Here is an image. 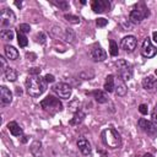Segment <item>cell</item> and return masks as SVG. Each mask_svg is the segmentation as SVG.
Here are the masks:
<instances>
[{
	"label": "cell",
	"instance_id": "6da1fadb",
	"mask_svg": "<svg viewBox=\"0 0 157 157\" xmlns=\"http://www.w3.org/2000/svg\"><path fill=\"white\" fill-rule=\"evenodd\" d=\"M26 88H27V93L31 97H39L47 90V82L44 77H40L39 75L31 76L26 81Z\"/></svg>",
	"mask_w": 157,
	"mask_h": 157
},
{
	"label": "cell",
	"instance_id": "7a4b0ae2",
	"mask_svg": "<svg viewBox=\"0 0 157 157\" xmlns=\"http://www.w3.org/2000/svg\"><path fill=\"white\" fill-rule=\"evenodd\" d=\"M102 142L109 148H118L121 146L120 134L115 129H105L101 134Z\"/></svg>",
	"mask_w": 157,
	"mask_h": 157
},
{
	"label": "cell",
	"instance_id": "3957f363",
	"mask_svg": "<svg viewBox=\"0 0 157 157\" xmlns=\"http://www.w3.org/2000/svg\"><path fill=\"white\" fill-rule=\"evenodd\" d=\"M40 107H42L45 112H49V113H52V114L63 110V104H61V102L59 101V98H55L54 96H48V97H45L43 101H40Z\"/></svg>",
	"mask_w": 157,
	"mask_h": 157
},
{
	"label": "cell",
	"instance_id": "277c9868",
	"mask_svg": "<svg viewBox=\"0 0 157 157\" xmlns=\"http://www.w3.org/2000/svg\"><path fill=\"white\" fill-rule=\"evenodd\" d=\"M148 15H150L148 9L144 4H139V5L135 6L134 10H131V12L129 15V20H130V22L137 25V23L142 22V20L148 17Z\"/></svg>",
	"mask_w": 157,
	"mask_h": 157
},
{
	"label": "cell",
	"instance_id": "5b68a950",
	"mask_svg": "<svg viewBox=\"0 0 157 157\" xmlns=\"http://www.w3.org/2000/svg\"><path fill=\"white\" fill-rule=\"evenodd\" d=\"M117 65V69H118V74H119V77L123 80V81H129L131 80L132 77V66L124 59H120L115 63Z\"/></svg>",
	"mask_w": 157,
	"mask_h": 157
},
{
	"label": "cell",
	"instance_id": "8992f818",
	"mask_svg": "<svg viewBox=\"0 0 157 157\" xmlns=\"http://www.w3.org/2000/svg\"><path fill=\"white\" fill-rule=\"evenodd\" d=\"M16 21V16L13 13V11L9 7H4L1 10V13H0V25H1V28L5 29V27H9L11 25H13Z\"/></svg>",
	"mask_w": 157,
	"mask_h": 157
},
{
	"label": "cell",
	"instance_id": "52a82bcc",
	"mask_svg": "<svg viewBox=\"0 0 157 157\" xmlns=\"http://www.w3.org/2000/svg\"><path fill=\"white\" fill-rule=\"evenodd\" d=\"M139 128L144 132H146L150 137H157V125L153 121L141 118V119H139Z\"/></svg>",
	"mask_w": 157,
	"mask_h": 157
},
{
	"label": "cell",
	"instance_id": "ba28073f",
	"mask_svg": "<svg viewBox=\"0 0 157 157\" xmlns=\"http://www.w3.org/2000/svg\"><path fill=\"white\" fill-rule=\"evenodd\" d=\"M53 91L58 94V97L63 98V99H69L71 97V93H72V90L71 87L65 83V82H59V83H55L53 86Z\"/></svg>",
	"mask_w": 157,
	"mask_h": 157
},
{
	"label": "cell",
	"instance_id": "9c48e42d",
	"mask_svg": "<svg viewBox=\"0 0 157 157\" xmlns=\"http://www.w3.org/2000/svg\"><path fill=\"white\" fill-rule=\"evenodd\" d=\"M141 54L144 58H153L156 54H157V48L152 44L151 42V38H145L144 42H142V45H141Z\"/></svg>",
	"mask_w": 157,
	"mask_h": 157
},
{
	"label": "cell",
	"instance_id": "30bf717a",
	"mask_svg": "<svg viewBox=\"0 0 157 157\" xmlns=\"http://www.w3.org/2000/svg\"><path fill=\"white\" fill-rule=\"evenodd\" d=\"M110 2L108 0H94L92 2V10L96 13H103L105 11H109Z\"/></svg>",
	"mask_w": 157,
	"mask_h": 157
},
{
	"label": "cell",
	"instance_id": "8fae6325",
	"mask_svg": "<svg viewBox=\"0 0 157 157\" xmlns=\"http://www.w3.org/2000/svg\"><path fill=\"white\" fill-rule=\"evenodd\" d=\"M121 48L125 50V52H132L136 45H137V40L134 36H126L121 39Z\"/></svg>",
	"mask_w": 157,
	"mask_h": 157
},
{
	"label": "cell",
	"instance_id": "7c38bea8",
	"mask_svg": "<svg viewBox=\"0 0 157 157\" xmlns=\"http://www.w3.org/2000/svg\"><path fill=\"white\" fill-rule=\"evenodd\" d=\"M77 147H78V150L81 151L82 155H85V156H90V155H91L92 147H91L90 141H88L86 137L81 136V137L77 140Z\"/></svg>",
	"mask_w": 157,
	"mask_h": 157
},
{
	"label": "cell",
	"instance_id": "4fadbf2b",
	"mask_svg": "<svg viewBox=\"0 0 157 157\" xmlns=\"http://www.w3.org/2000/svg\"><path fill=\"white\" fill-rule=\"evenodd\" d=\"M142 87L148 92H155L157 91V80L152 75H148L142 80Z\"/></svg>",
	"mask_w": 157,
	"mask_h": 157
},
{
	"label": "cell",
	"instance_id": "5bb4252c",
	"mask_svg": "<svg viewBox=\"0 0 157 157\" xmlns=\"http://www.w3.org/2000/svg\"><path fill=\"white\" fill-rule=\"evenodd\" d=\"M0 101L2 105H9L12 102V93L6 86L0 87Z\"/></svg>",
	"mask_w": 157,
	"mask_h": 157
},
{
	"label": "cell",
	"instance_id": "9a60e30c",
	"mask_svg": "<svg viewBox=\"0 0 157 157\" xmlns=\"http://www.w3.org/2000/svg\"><path fill=\"white\" fill-rule=\"evenodd\" d=\"M114 92H115V94L119 96V97L125 96L126 92H128V87H126V85H125V81H123L121 78L115 80V88H114Z\"/></svg>",
	"mask_w": 157,
	"mask_h": 157
},
{
	"label": "cell",
	"instance_id": "2e32d148",
	"mask_svg": "<svg viewBox=\"0 0 157 157\" xmlns=\"http://www.w3.org/2000/svg\"><path fill=\"white\" fill-rule=\"evenodd\" d=\"M91 55H92V59H93L94 61H104V60L107 59V53H105L104 49H102L101 47H97V48L92 49Z\"/></svg>",
	"mask_w": 157,
	"mask_h": 157
},
{
	"label": "cell",
	"instance_id": "e0dca14e",
	"mask_svg": "<svg viewBox=\"0 0 157 157\" xmlns=\"http://www.w3.org/2000/svg\"><path fill=\"white\" fill-rule=\"evenodd\" d=\"M29 151H31V153H32L34 157H42V155H43L42 142L38 141V140L33 141V142L31 144V146H29Z\"/></svg>",
	"mask_w": 157,
	"mask_h": 157
},
{
	"label": "cell",
	"instance_id": "ac0fdd59",
	"mask_svg": "<svg viewBox=\"0 0 157 157\" xmlns=\"http://www.w3.org/2000/svg\"><path fill=\"white\" fill-rule=\"evenodd\" d=\"M4 50H5V56L9 60H16L18 58V50L15 47H12V45H5L4 47Z\"/></svg>",
	"mask_w": 157,
	"mask_h": 157
},
{
	"label": "cell",
	"instance_id": "d6986e66",
	"mask_svg": "<svg viewBox=\"0 0 157 157\" xmlns=\"http://www.w3.org/2000/svg\"><path fill=\"white\" fill-rule=\"evenodd\" d=\"M7 129H9L10 134L13 135V136H22V135H23L22 129L20 128V125H18L16 121H10V123L7 124Z\"/></svg>",
	"mask_w": 157,
	"mask_h": 157
},
{
	"label": "cell",
	"instance_id": "ffe728a7",
	"mask_svg": "<svg viewBox=\"0 0 157 157\" xmlns=\"http://www.w3.org/2000/svg\"><path fill=\"white\" fill-rule=\"evenodd\" d=\"M93 96V98L98 102V103H107L108 102V96L104 91H101V90H96L91 93Z\"/></svg>",
	"mask_w": 157,
	"mask_h": 157
},
{
	"label": "cell",
	"instance_id": "44dd1931",
	"mask_svg": "<svg viewBox=\"0 0 157 157\" xmlns=\"http://www.w3.org/2000/svg\"><path fill=\"white\" fill-rule=\"evenodd\" d=\"M114 88H115V78L113 75H108L104 82V91L109 93V92H113Z\"/></svg>",
	"mask_w": 157,
	"mask_h": 157
},
{
	"label": "cell",
	"instance_id": "7402d4cb",
	"mask_svg": "<svg viewBox=\"0 0 157 157\" xmlns=\"http://www.w3.org/2000/svg\"><path fill=\"white\" fill-rule=\"evenodd\" d=\"M4 75H5V78H6L7 81H10V82H15V81L17 80V71H16L13 67H10V66H9V67L5 70Z\"/></svg>",
	"mask_w": 157,
	"mask_h": 157
},
{
	"label": "cell",
	"instance_id": "603a6c76",
	"mask_svg": "<svg viewBox=\"0 0 157 157\" xmlns=\"http://www.w3.org/2000/svg\"><path fill=\"white\" fill-rule=\"evenodd\" d=\"M83 119H85V113H83V112H81V110H78V112H76V113L74 114L72 119H71L69 123H70V125L76 126V125H78V124H81Z\"/></svg>",
	"mask_w": 157,
	"mask_h": 157
},
{
	"label": "cell",
	"instance_id": "cb8c5ba5",
	"mask_svg": "<svg viewBox=\"0 0 157 157\" xmlns=\"http://www.w3.org/2000/svg\"><path fill=\"white\" fill-rule=\"evenodd\" d=\"M0 36L4 40H12L13 39V29H10V28H5V29H1L0 32Z\"/></svg>",
	"mask_w": 157,
	"mask_h": 157
},
{
	"label": "cell",
	"instance_id": "d4e9b609",
	"mask_svg": "<svg viewBox=\"0 0 157 157\" xmlns=\"http://www.w3.org/2000/svg\"><path fill=\"white\" fill-rule=\"evenodd\" d=\"M75 38H76L75 32L71 28H66L65 32H64V39L66 42H69V43H74L75 42Z\"/></svg>",
	"mask_w": 157,
	"mask_h": 157
},
{
	"label": "cell",
	"instance_id": "484cf974",
	"mask_svg": "<svg viewBox=\"0 0 157 157\" xmlns=\"http://www.w3.org/2000/svg\"><path fill=\"white\" fill-rule=\"evenodd\" d=\"M17 42H18V45H20L21 48H25V47H27V44H28L27 37H26L23 33H21V32L17 33Z\"/></svg>",
	"mask_w": 157,
	"mask_h": 157
},
{
	"label": "cell",
	"instance_id": "4316f807",
	"mask_svg": "<svg viewBox=\"0 0 157 157\" xmlns=\"http://www.w3.org/2000/svg\"><path fill=\"white\" fill-rule=\"evenodd\" d=\"M109 53L112 56H117L118 53H119V49H118V44L115 43V40L110 39L109 40Z\"/></svg>",
	"mask_w": 157,
	"mask_h": 157
},
{
	"label": "cell",
	"instance_id": "83f0119b",
	"mask_svg": "<svg viewBox=\"0 0 157 157\" xmlns=\"http://www.w3.org/2000/svg\"><path fill=\"white\" fill-rule=\"evenodd\" d=\"M65 20L67 21V22H70V23H74V25H76V23H80V17L78 16H75V15H71V13H66L65 16Z\"/></svg>",
	"mask_w": 157,
	"mask_h": 157
},
{
	"label": "cell",
	"instance_id": "f1b7e54d",
	"mask_svg": "<svg viewBox=\"0 0 157 157\" xmlns=\"http://www.w3.org/2000/svg\"><path fill=\"white\" fill-rule=\"evenodd\" d=\"M31 31V26L29 25H27V23H21L20 26H18V32H21V33H28Z\"/></svg>",
	"mask_w": 157,
	"mask_h": 157
},
{
	"label": "cell",
	"instance_id": "f546056e",
	"mask_svg": "<svg viewBox=\"0 0 157 157\" xmlns=\"http://www.w3.org/2000/svg\"><path fill=\"white\" fill-rule=\"evenodd\" d=\"M58 7H60L61 10H67L69 9V2L67 1H58V2H54Z\"/></svg>",
	"mask_w": 157,
	"mask_h": 157
},
{
	"label": "cell",
	"instance_id": "4dcf8cb0",
	"mask_svg": "<svg viewBox=\"0 0 157 157\" xmlns=\"http://www.w3.org/2000/svg\"><path fill=\"white\" fill-rule=\"evenodd\" d=\"M107 23H108V20H105V18H103V17L96 20V25H97L98 27H104V26H107Z\"/></svg>",
	"mask_w": 157,
	"mask_h": 157
},
{
	"label": "cell",
	"instance_id": "1f68e13d",
	"mask_svg": "<svg viewBox=\"0 0 157 157\" xmlns=\"http://www.w3.org/2000/svg\"><path fill=\"white\" fill-rule=\"evenodd\" d=\"M0 65H1V67H0V69H1V72L4 74V72H5V70L9 67V66L6 65V59H5L4 56H0Z\"/></svg>",
	"mask_w": 157,
	"mask_h": 157
},
{
	"label": "cell",
	"instance_id": "d6a6232c",
	"mask_svg": "<svg viewBox=\"0 0 157 157\" xmlns=\"http://www.w3.org/2000/svg\"><path fill=\"white\" fill-rule=\"evenodd\" d=\"M139 112H140L142 115H146V114L148 113L147 104H140V105H139Z\"/></svg>",
	"mask_w": 157,
	"mask_h": 157
},
{
	"label": "cell",
	"instance_id": "836d02e7",
	"mask_svg": "<svg viewBox=\"0 0 157 157\" xmlns=\"http://www.w3.org/2000/svg\"><path fill=\"white\" fill-rule=\"evenodd\" d=\"M36 38H37V42H39L40 44H44L45 43V34L44 33H38L37 36H36Z\"/></svg>",
	"mask_w": 157,
	"mask_h": 157
},
{
	"label": "cell",
	"instance_id": "e575fe53",
	"mask_svg": "<svg viewBox=\"0 0 157 157\" xmlns=\"http://www.w3.org/2000/svg\"><path fill=\"white\" fill-rule=\"evenodd\" d=\"M29 75H32V76H38L39 74H40V69L39 67H32V69H29Z\"/></svg>",
	"mask_w": 157,
	"mask_h": 157
},
{
	"label": "cell",
	"instance_id": "d590c367",
	"mask_svg": "<svg viewBox=\"0 0 157 157\" xmlns=\"http://www.w3.org/2000/svg\"><path fill=\"white\" fill-rule=\"evenodd\" d=\"M44 80H45V82H47V83H52V82H54V81H55L54 76H53V75H50V74H47V75L44 76Z\"/></svg>",
	"mask_w": 157,
	"mask_h": 157
},
{
	"label": "cell",
	"instance_id": "8d00e7d4",
	"mask_svg": "<svg viewBox=\"0 0 157 157\" xmlns=\"http://www.w3.org/2000/svg\"><path fill=\"white\" fill-rule=\"evenodd\" d=\"M151 118H152V121L157 125V107L152 110V114H151Z\"/></svg>",
	"mask_w": 157,
	"mask_h": 157
},
{
	"label": "cell",
	"instance_id": "74e56055",
	"mask_svg": "<svg viewBox=\"0 0 157 157\" xmlns=\"http://www.w3.org/2000/svg\"><path fill=\"white\" fill-rule=\"evenodd\" d=\"M26 56H27V58H28V60H31V61L36 60V58H37V55H36V54H33V53H27V54H26Z\"/></svg>",
	"mask_w": 157,
	"mask_h": 157
},
{
	"label": "cell",
	"instance_id": "f35d334b",
	"mask_svg": "<svg viewBox=\"0 0 157 157\" xmlns=\"http://www.w3.org/2000/svg\"><path fill=\"white\" fill-rule=\"evenodd\" d=\"M152 39L157 43V32H153V33H152Z\"/></svg>",
	"mask_w": 157,
	"mask_h": 157
},
{
	"label": "cell",
	"instance_id": "ab89813d",
	"mask_svg": "<svg viewBox=\"0 0 157 157\" xmlns=\"http://www.w3.org/2000/svg\"><path fill=\"white\" fill-rule=\"evenodd\" d=\"M144 157H153V156H152L151 153H145V155H144Z\"/></svg>",
	"mask_w": 157,
	"mask_h": 157
},
{
	"label": "cell",
	"instance_id": "60d3db41",
	"mask_svg": "<svg viewBox=\"0 0 157 157\" xmlns=\"http://www.w3.org/2000/svg\"><path fill=\"white\" fill-rule=\"evenodd\" d=\"M15 5H16L17 7H21V2H18V1H16V2H15Z\"/></svg>",
	"mask_w": 157,
	"mask_h": 157
},
{
	"label": "cell",
	"instance_id": "b9f144b4",
	"mask_svg": "<svg viewBox=\"0 0 157 157\" xmlns=\"http://www.w3.org/2000/svg\"><path fill=\"white\" fill-rule=\"evenodd\" d=\"M156 75H157V69H156Z\"/></svg>",
	"mask_w": 157,
	"mask_h": 157
}]
</instances>
